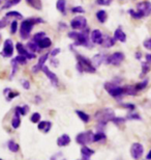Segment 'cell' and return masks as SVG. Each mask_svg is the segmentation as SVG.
Segmentation results:
<instances>
[{
    "mask_svg": "<svg viewBox=\"0 0 151 160\" xmlns=\"http://www.w3.org/2000/svg\"><path fill=\"white\" fill-rule=\"evenodd\" d=\"M38 23H44V20L40 18H30V19H26L22 22L21 27H20V36L22 40H26L29 38L32 28L35 24Z\"/></svg>",
    "mask_w": 151,
    "mask_h": 160,
    "instance_id": "6da1fadb",
    "label": "cell"
},
{
    "mask_svg": "<svg viewBox=\"0 0 151 160\" xmlns=\"http://www.w3.org/2000/svg\"><path fill=\"white\" fill-rule=\"evenodd\" d=\"M77 66L76 68L80 73L86 72V73H95L96 68L92 63L90 59H88L87 57L81 55V54H77Z\"/></svg>",
    "mask_w": 151,
    "mask_h": 160,
    "instance_id": "7a4b0ae2",
    "label": "cell"
},
{
    "mask_svg": "<svg viewBox=\"0 0 151 160\" xmlns=\"http://www.w3.org/2000/svg\"><path fill=\"white\" fill-rule=\"evenodd\" d=\"M95 120L98 122V126L105 127L108 122H112L115 118L114 110L111 108H102L101 110H97L95 113Z\"/></svg>",
    "mask_w": 151,
    "mask_h": 160,
    "instance_id": "3957f363",
    "label": "cell"
},
{
    "mask_svg": "<svg viewBox=\"0 0 151 160\" xmlns=\"http://www.w3.org/2000/svg\"><path fill=\"white\" fill-rule=\"evenodd\" d=\"M105 89L115 99H121L123 96V88H121L115 82H106L105 83Z\"/></svg>",
    "mask_w": 151,
    "mask_h": 160,
    "instance_id": "277c9868",
    "label": "cell"
},
{
    "mask_svg": "<svg viewBox=\"0 0 151 160\" xmlns=\"http://www.w3.org/2000/svg\"><path fill=\"white\" fill-rule=\"evenodd\" d=\"M88 34H89V30L87 28L83 29V31L79 32L78 34V38L76 39L75 43L73 45L75 46H84V47H87V48H91V44H90V39L88 38Z\"/></svg>",
    "mask_w": 151,
    "mask_h": 160,
    "instance_id": "5b68a950",
    "label": "cell"
},
{
    "mask_svg": "<svg viewBox=\"0 0 151 160\" xmlns=\"http://www.w3.org/2000/svg\"><path fill=\"white\" fill-rule=\"evenodd\" d=\"M70 27L73 30H83L87 27V20L83 16H77V17H75L70 21Z\"/></svg>",
    "mask_w": 151,
    "mask_h": 160,
    "instance_id": "8992f818",
    "label": "cell"
},
{
    "mask_svg": "<svg viewBox=\"0 0 151 160\" xmlns=\"http://www.w3.org/2000/svg\"><path fill=\"white\" fill-rule=\"evenodd\" d=\"M76 142L79 145L85 146L87 143H90L93 142V133L92 131H86V132L79 133L76 137Z\"/></svg>",
    "mask_w": 151,
    "mask_h": 160,
    "instance_id": "52a82bcc",
    "label": "cell"
},
{
    "mask_svg": "<svg viewBox=\"0 0 151 160\" xmlns=\"http://www.w3.org/2000/svg\"><path fill=\"white\" fill-rule=\"evenodd\" d=\"M124 58H125V55L122 52H115L112 54V55L106 57V62H107L108 65L119 66L124 60Z\"/></svg>",
    "mask_w": 151,
    "mask_h": 160,
    "instance_id": "ba28073f",
    "label": "cell"
},
{
    "mask_svg": "<svg viewBox=\"0 0 151 160\" xmlns=\"http://www.w3.org/2000/svg\"><path fill=\"white\" fill-rule=\"evenodd\" d=\"M137 12L142 16V17H147L151 14V2L143 1L137 4Z\"/></svg>",
    "mask_w": 151,
    "mask_h": 160,
    "instance_id": "9c48e42d",
    "label": "cell"
},
{
    "mask_svg": "<svg viewBox=\"0 0 151 160\" xmlns=\"http://www.w3.org/2000/svg\"><path fill=\"white\" fill-rule=\"evenodd\" d=\"M144 152V147L140 142H134L130 147V155L134 159H139L142 157Z\"/></svg>",
    "mask_w": 151,
    "mask_h": 160,
    "instance_id": "30bf717a",
    "label": "cell"
},
{
    "mask_svg": "<svg viewBox=\"0 0 151 160\" xmlns=\"http://www.w3.org/2000/svg\"><path fill=\"white\" fill-rule=\"evenodd\" d=\"M16 49H17L18 53L20 54V55L25 56L27 59H33V58H35V54L33 52H30V51L28 50L27 48L25 47L22 43H17V45H16Z\"/></svg>",
    "mask_w": 151,
    "mask_h": 160,
    "instance_id": "8fae6325",
    "label": "cell"
},
{
    "mask_svg": "<svg viewBox=\"0 0 151 160\" xmlns=\"http://www.w3.org/2000/svg\"><path fill=\"white\" fill-rule=\"evenodd\" d=\"M14 53V44L12 40H5L3 44V50L1 52V55L3 57H11Z\"/></svg>",
    "mask_w": 151,
    "mask_h": 160,
    "instance_id": "7c38bea8",
    "label": "cell"
},
{
    "mask_svg": "<svg viewBox=\"0 0 151 160\" xmlns=\"http://www.w3.org/2000/svg\"><path fill=\"white\" fill-rule=\"evenodd\" d=\"M90 41H91V43H93V44L101 45L102 41H104V36H102L101 31L99 29L92 30V32L90 33Z\"/></svg>",
    "mask_w": 151,
    "mask_h": 160,
    "instance_id": "4fadbf2b",
    "label": "cell"
},
{
    "mask_svg": "<svg viewBox=\"0 0 151 160\" xmlns=\"http://www.w3.org/2000/svg\"><path fill=\"white\" fill-rule=\"evenodd\" d=\"M41 71H43V72L45 73V75L47 76L48 79L50 80V82L52 83V84H53L54 86H57V85H58V78H57V76H56L55 74H54L53 72H51V71H50L48 67L44 66L43 68H41Z\"/></svg>",
    "mask_w": 151,
    "mask_h": 160,
    "instance_id": "5bb4252c",
    "label": "cell"
},
{
    "mask_svg": "<svg viewBox=\"0 0 151 160\" xmlns=\"http://www.w3.org/2000/svg\"><path fill=\"white\" fill-rule=\"evenodd\" d=\"M49 55H50V53H46V54H44V55H41L40 57L37 65L34 66L33 68H32V73H37L38 71H41V68L45 66V62H46V60L48 59Z\"/></svg>",
    "mask_w": 151,
    "mask_h": 160,
    "instance_id": "9a60e30c",
    "label": "cell"
},
{
    "mask_svg": "<svg viewBox=\"0 0 151 160\" xmlns=\"http://www.w3.org/2000/svg\"><path fill=\"white\" fill-rule=\"evenodd\" d=\"M114 39L115 41H119L121 43H125V42H126V34H125L124 31L119 27L114 31Z\"/></svg>",
    "mask_w": 151,
    "mask_h": 160,
    "instance_id": "2e32d148",
    "label": "cell"
},
{
    "mask_svg": "<svg viewBox=\"0 0 151 160\" xmlns=\"http://www.w3.org/2000/svg\"><path fill=\"white\" fill-rule=\"evenodd\" d=\"M69 142H70V137L68 134H62L57 139V145L59 147H65L67 145H69Z\"/></svg>",
    "mask_w": 151,
    "mask_h": 160,
    "instance_id": "e0dca14e",
    "label": "cell"
},
{
    "mask_svg": "<svg viewBox=\"0 0 151 160\" xmlns=\"http://www.w3.org/2000/svg\"><path fill=\"white\" fill-rule=\"evenodd\" d=\"M106 56L105 54H96V55H94V57L92 58V63L94 65V67L96 68V67H98L99 65H101V62H106Z\"/></svg>",
    "mask_w": 151,
    "mask_h": 160,
    "instance_id": "ac0fdd59",
    "label": "cell"
},
{
    "mask_svg": "<svg viewBox=\"0 0 151 160\" xmlns=\"http://www.w3.org/2000/svg\"><path fill=\"white\" fill-rule=\"evenodd\" d=\"M51 127H52V123H51V122L43 121V122H40V123H38V130L44 131L45 133L49 132Z\"/></svg>",
    "mask_w": 151,
    "mask_h": 160,
    "instance_id": "d6986e66",
    "label": "cell"
},
{
    "mask_svg": "<svg viewBox=\"0 0 151 160\" xmlns=\"http://www.w3.org/2000/svg\"><path fill=\"white\" fill-rule=\"evenodd\" d=\"M81 153H82V156H83V160H89V158L94 154V151L91 149H89L88 147L84 146L81 149Z\"/></svg>",
    "mask_w": 151,
    "mask_h": 160,
    "instance_id": "ffe728a7",
    "label": "cell"
},
{
    "mask_svg": "<svg viewBox=\"0 0 151 160\" xmlns=\"http://www.w3.org/2000/svg\"><path fill=\"white\" fill-rule=\"evenodd\" d=\"M37 45L40 46V49H47V48H49L51 45H52V41H51L50 38L48 37H45L43 38L40 42L37 43Z\"/></svg>",
    "mask_w": 151,
    "mask_h": 160,
    "instance_id": "44dd1931",
    "label": "cell"
},
{
    "mask_svg": "<svg viewBox=\"0 0 151 160\" xmlns=\"http://www.w3.org/2000/svg\"><path fill=\"white\" fill-rule=\"evenodd\" d=\"M96 19H97V21L99 23L104 24L106 21H107L108 19V14L107 12L104 11V9H101V11L96 12Z\"/></svg>",
    "mask_w": 151,
    "mask_h": 160,
    "instance_id": "7402d4cb",
    "label": "cell"
},
{
    "mask_svg": "<svg viewBox=\"0 0 151 160\" xmlns=\"http://www.w3.org/2000/svg\"><path fill=\"white\" fill-rule=\"evenodd\" d=\"M101 45L105 48H111V47H113L114 45H115V39H114V38L109 37V36H106L104 38V41H102Z\"/></svg>",
    "mask_w": 151,
    "mask_h": 160,
    "instance_id": "603a6c76",
    "label": "cell"
},
{
    "mask_svg": "<svg viewBox=\"0 0 151 160\" xmlns=\"http://www.w3.org/2000/svg\"><path fill=\"white\" fill-rule=\"evenodd\" d=\"M138 91L136 88L133 85H125L123 86V94L124 95H128V96H136Z\"/></svg>",
    "mask_w": 151,
    "mask_h": 160,
    "instance_id": "cb8c5ba5",
    "label": "cell"
},
{
    "mask_svg": "<svg viewBox=\"0 0 151 160\" xmlns=\"http://www.w3.org/2000/svg\"><path fill=\"white\" fill-rule=\"evenodd\" d=\"M27 4L30 5L31 8H33L37 11H40L43 8V4H41V1L40 0H26Z\"/></svg>",
    "mask_w": 151,
    "mask_h": 160,
    "instance_id": "d4e9b609",
    "label": "cell"
},
{
    "mask_svg": "<svg viewBox=\"0 0 151 160\" xmlns=\"http://www.w3.org/2000/svg\"><path fill=\"white\" fill-rule=\"evenodd\" d=\"M56 8L57 11H59L62 14H65V8H66V0H57L56 2Z\"/></svg>",
    "mask_w": 151,
    "mask_h": 160,
    "instance_id": "484cf974",
    "label": "cell"
},
{
    "mask_svg": "<svg viewBox=\"0 0 151 160\" xmlns=\"http://www.w3.org/2000/svg\"><path fill=\"white\" fill-rule=\"evenodd\" d=\"M26 48L30 51V52H33V53L38 52V51L40 50V46L37 45V43H35V42H33V41L29 42V43L27 44Z\"/></svg>",
    "mask_w": 151,
    "mask_h": 160,
    "instance_id": "4316f807",
    "label": "cell"
},
{
    "mask_svg": "<svg viewBox=\"0 0 151 160\" xmlns=\"http://www.w3.org/2000/svg\"><path fill=\"white\" fill-rule=\"evenodd\" d=\"M21 125V119H20V114L15 112V116L12 118V126L14 129H18Z\"/></svg>",
    "mask_w": 151,
    "mask_h": 160,
    "instance_id": "83f0119b",
    "label": "cell"
},
{
    "mask_svg": "<svg viewBox=\"0 0 151 160\" xmlns=\"http://www.w3.org/2000/svg\"><path fill=\"white\" fill-rule=\"evenodd\" d=\"M76 113L78 114V117L80 118V119H81L82 122H84V123H88V122L90 121V117H89L87 113H85L84 111L76 110Z\"/></svg>",
    "mask_w": 151,
    "mask_h": 160,
    "instance_id": "f1b7e54d",
    "label": "cell"
},
{
    "mask_svg": "<svg viewBox=\"0 0 151 160\" xmlns=\"http://www.w3.org/2000/svg\"><path fill=\"white\" fill-rule=\"evenodd\" d=\"M148 85V79H144V80H142L141 82H139V83H137L136 85H134V88H136V89L138 92L139 91H142V89H144V88H146V86Z\"/></svg>",
    "mask_w": 151,
    "mask_h": 160,
    "instance_id": "f546056e",
    "label": "cell"
},
{
    "mask_svg": "<svg viewBox=\"0 0 151 160\" xmlns=\"http://www.w3.org/2000/svg\"><path fill=\"white\" fill-rule=\"evenodd\" d=\"M16 111L15 112H17V113H19L20 116H25L27 112H28V110H29V107L28 106H23V107H20V106H17L16 107V109H15Z\"/></svg>",
    "mask_w": 151,
    "mask_h": 160,
    "instance_id": "4dcf8cb0",
    "label": "cell"
},
{
    "mask_svg": "<svg viewBox=\"0 0 151 160\" xmlns=\"http://www.w3.org/2000/svg\"><path fill=\"white\" fill-rule=\"evenodd\" d=\"M7 147H8L9 151H12V152H14V153L19 151V145H18L17 142H15L14 140H9Z\"/></svg>",
    "mask_w": 151,
    "mask_h": 160,
    "instance_id": "1f68e13d",
    "label": "cell"
},
{
    "mask_svg": "<svg viewBox=\"0 0 151 160\" xmlns=\"http://www.w3.org/2000/svg\"><path fill=\"white\" fill-rule=\"evenodd\" d=\"M106 139V134L102 132H97L95 134H93V142H101V140H105Z\"/></svg>",
    "mask_w": 151,
    "mask_h": 160,
    "instance_id": "d6a6232c",
    "label": "cell"
},
{
    "mask_svg": "<svg viewBox=\"0 0 151 160\" xmlns=\"http://www.w3.org/2000/svg\"><path fill=\"white\" fill-rule=\"evenodd\" d=\"M150 71V65L147 62H142V73H141L140 77H143L144 75H146L147 73Z\"/></svg>",
    "mask_w": 151,
    "mask_h": 160,
    "instance_id": "836d02e7",
    "label": "cell"
},
{
    "mask_svg": "<svg viewBox=\"0 0 151 160\" xmlns=\"http://www.w3.org/2000/svg\"><path fill=\"white\" fill-rule=\"evenodd\" d=\"M8 17H15L17 19H23V16H22V14H20L19 12H15V11L6 12L5 18H8Z\"/></svg>",
    "mask_w": 151,
    "mask_h": 160,
    "instance_id": "e575fe53",
    "label": "cell"
},
{
    "mask_svg": "<svg viewBox=\"0 0 151 160\" xmlns=\"http://www.w3.org/2000/svg\"><path fill=\"white\" fill-rule=\"evenodd\" d=\"M46 37V33L44 32V31H40V32H37V33H35L33 38H32V41L35 42V43H38L43 38Z\"/></svg>",
    "mask_w": 151,
    "mask_h": 160,
    "instance_id": "d590c367",
    "label": "cell"
},
{
    "mask_svg": "<svg viewBox=\"0 0 151 160\" xmlns=\"http://www.w3.org/2000/svg\"><path fill=\"white\" fill-rule=\"evenodd\" d=\"M21 0H9V1H7L5 3V5L2 6V9H5V8H11V6H14L16 4H18L19 2H20Z\"/></svg>",
    "mask_w": 151,
    "mask_h": 160,
    "instance_id": "8d00e7d4",
    "label": "cell"
},
{
    "mask_svg": "<svg viewBox=\"0 0 151 160\" xmlns=\"http://www.w3.org/2000/svg\"><path fill=\"white\" fill-rule=\"evenodd\" d=\"M15 59L17 60V62L20 63V65H26V63H27V58H26V57L23 56V55H20V54H19V55L16 57Z\"/></svg>",
    "mask_w": 151,
    "mask_h": 160,
    "instance_id": "74e56055",
    "label": "cell"
},
{
    "mask_svg": "<svg viewBox=\"0 0 151 160\" xmlns=\"http://www.w3.org/2000/svg\"><path fill=\"white\" fill-rule=\"evenodd\" d=\"M18 96H19V92H12L11 89H9V91H8V95H6V100L11 101L14 98L18 97Z\"/></svg>",
    "mask_w": 151,
    "mask_h": 160,
    "instance_id": "f35d334b",
    "label": "cell"
},
{
    "mask_svg": "<svg viewBox=\"0 0 151 160\" xmlns=\"http://www.w3.org/2000/svg\"><path fill=\"white\" fill-rule=\"evenodd\" d=\"M30 121L32 122V123H40V114L38 113V112H34L31 116Z\"/></svg>",
    "mask_w": 151,
    "mask_h": 160,
    "instance_id": "ab89813d",
    "label": "cell"
},
{
    "mask_svg": "<svg viewBox=\"0 0 151 160\" xmlns=\"http://www.w3.org/2000/svg\"><path fill=\"white\" fill-rule=\"evenodd\" d=\"M17 30H18V21L14 20L11 24V32L12 34H15L16 32H17Z\"/></svg>",
    "mask_w": 151,
    "mask_h": 160,
    "instance_id": "60d3db41",
    "label": "cell"
},
{
    "mask_svg": "<svg viewBox=\"0 0 151 160\" xmlns=\"http://www.w3.org/2000/svg\"><path fill=\"white\" fill-rule=\"evenodd\" d=\"M128 14H130L134 19H142L143 18L142 16L139 14V12L134 11V9H128Z\"/></svg>",
    "mask_w": 151,
    "mask_h": 160,
    "instance_id": "b9f144b4",
    "label": "cell"
},
{
    "mask_svg": "<svg viewBox=\"0 0 151 160\" xmlns=\"http://www.w3.org/2000/svg\"><path fill=\"white\" fill-rule=\"evenodd\" d=\"M72 12L73 14H82V12H84V8H82V6H75V8H72Z\"/></svg>",
    "mask_w": 151,
    "mask_h": 160,
    "instance_id": "7bdbcfd3",
    "label": "cell"
},
{
    "mask_svg": "<svg viewBox=\"0 0 151 160\" xmlns=\"http://www.w3.org/2000/svg\"><path fill=\"white\" fill-rule=\"evenodd\" d=\"M127 119L128 120H141V117L136 112H130L127 114Z\"/></svg>",
    "mask_w": 151,
    "mask_h": 160,
    "instance_id": "ee69618b",
    "label": "cell"
},
{
    "mask_svg": "<svg viewBox=\"0 0 151 160\" xmlns=\"http://www.w3.org/2000/svg\"><path fill=\"white\" fill-rule=\"evenodd\" d=\"M12 76H14L16 74V72H17V70H18V62H17V60H16L15 58L12 60Z\"/></svg>",
    "mask_w": 151,
    "mask_h": 160,
    "instance_id": "f6af8a7d",
    "label": "cell"
},
{
    "mask_svg": "<svg viewBox=\"0 0 151 160\" xmlns=\"http://www.w3.org/2000/svg\"><path fill=\"white\" fill-rule=\"evenodd\" d=\"M112 122H113L114 124H116V125H119V124L124 123L125 119H124V118H114V119L112 120Z\"/></svg>",
    "mask_w": 151,
    "mask_h": 160,
    "instance_id": "bcb514c9",
    "label": "cell"
},
{
    "mask_svg": "<svg viewBox=\"0 0 151 160\" xmlns=\"http://www.w3.org/2000/svg\"><path fill=\"white\" fill-rule=\"evenodd\" d=\"M143 46L146 48V49H148V50H151V38L150 39H147L144 41V43H143Z\"/></svg>",
    "mask_w": 151,
    "mask_h": 160,
    "instance_id": "7dc6e473",
    "label": "cell"
},
{
    "mask_svg": "<svg viewBox=\"0 0 151 160\" xmlns=\"http://www.w3.org/2000/svg\"><path fill=\"white\" fill-rule=\"evenodd\" d=\"M22 85H23V88H25V89H29L30 88V82L28 81V80H22Z\"/></svg>",
    "mask_w": 151,
    "mask_h": 160,
    "instance_id": "c3c4849f",
    "label": "cell"
},
{
    "mask_svg": "<svg viewBox=\"0 0 151 160\" xmlns=\"http://www.w3.org/2000/svg\"><path fill=\"white\" fill-rule=\"evenodd\" d=\"M122 107L127 108V109H130V110H134V108H136V106H134V104H130V103H127V104H122Z\"/></svg>",
    "mask_w": 151,
    "mask_h": 160,
    "instance_id": "681fc988",
    "label": "cell"
},
{
    "mask_svg": "<svg viewBox=\"0 0 151 160\" xmlns=\"http://www.w3.org/2000/svg\"><path fill=\"white\" fill-rule=\"evenodd\" d=\"M60 51H61V49L60 48H56V49H54V50H52L51 51V56H53V57H55L57 54H59L60 53Z\"/></svg>",
    "mask_w": 151,
    "mask_h": 160,
    "instance_id": "f907efd6",
    "label": "cell"
},
{
    "mask_svg": "<svg viewBox=\"0 0 151 160\" xmlns=\"http://www.w3.org/2000/svg\"><path fill=\"white\" fill-rule=\"evenodd\" d=\"M6 21H5V19H2V20H0V29L1 28H4L5 26H6Z\"/></svg>",
    "mask_w": 151,
    "mask_h": 160,
    "instance_id": "816d5d0a",
    "label": "cell"
},
{
    "mask_svg": "<svg viewBox=\"0 0 151 160\" xmlns=\"http://www.w3.org/2000/svg\"><path fill=\"white\" fill-rule=\"evenodd\" d=\"M145 58H146V62L151 65V54H146L145 55Z\"/></svg>",
    "mask_w": 151,
    "mask_h": 160,
    "instance_id": "f5cc1de1",
    "label": "cell"
},
{
    "mask_svg": "<svg viewBox=\"0 0 151 160\" xmlns=\"http://www.w3.org/2000/svg\"><path fill=\"white\" fill-rule=\"evenodd\" d=\"M146 158L148 159V160H151V151H149V153H148V154H147Z\"/></svg>",
    "mask_w": 151,
    "mask_h": 160,
    "instance_id": "db71d44e",
    "label": "cell"
},
{
    "mask_svg": "<svg viewBox=\"0 0 151 160\" xmlns=\"http://www.w3.org/2000/svg\"><path fill=\"white\" fill-rule=\"evenodd\" d=\"M137 58H138V59H140V58H141V56H140V53H139V52L137 53Z\"/></svg>",
    "mask_w": 151,
    "mask_h": 160,
    "instance_id": "11a10c76",
    "label": "cell"
},
{
    "mask_svg": "<svg viewBox=\"0 0 151 160\" xmlns=\"http://www.w3.org/2000/svg\"><path fill=\"white\" fill-rule=\"evenodd\" d=\"M0 160H3V159H1V158H0Z\"/></svg>",
    "mask_w": 151,
    "mask_h": 160,
    "instance_id": "9f6ffc18",
    "label": "cell"
},
{
    "mask_svg": "<svg viewBox=\"0 0 151 160\" xmlns=\"http://www.w3.org/2000/svg\"><path fill=\"white\" fill-rule=\"evenodd\" d=\"M0 3H1V0H0Z\"/></svg>",
    "mask_w": 151,
    "mask_h": 160,
    "instance_id": "6f0895ef",
    "label": "cell"
},
{
    "mask_svg": "<svg viewBox=\"0 0 151 160\" xmlns=\"http://www.w3.org/2000/svg\"><path fill=\"white\" fill-rule=\"evenodd\" d=\"M0 39H1V36H0Z\"/></svg>",
    "mask_w": 151,
    "mask_h": 160,
    "instance_id": "680465c9",
    "label": "cell"
},
{
    "mask_svg": "<svg viewBox=\"0 0 151 160\" xmlns=\"http://www.w3.org/2000/svg\"><path fill=\"white\" fill-rule=\"evenodd\" d=\"M63 160H64V159H63Z\"/></svg>",
    "mask_w": 151,
    "mask_h": 160,
    "instance_id": "91938a15",
    "label": "cell"
}]
</instances>
